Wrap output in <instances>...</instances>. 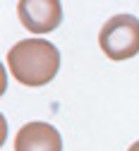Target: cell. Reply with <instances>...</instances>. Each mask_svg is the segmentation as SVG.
I'll list each match as a JSON object with an SVG mask.
<instances>
[{"label":"cell","instance_id":"1","mask_svg":"<svg viewBox=\"0 0 139 151\" xmlns=\"http://www.w3.org/2000/svg\"><path fill=\"white\" fill-rule=\"evenodd\" d=\"M7 65L12 77L24 86H43L53 82L60 70V53L50 41L24 39L7 53Z\"/></svg>","mask_w":139,"mask_h":151},{"label":"cell","instance_id":"2","mask_svg":"<svg viewBox=\"0 0 139 151\" xmlns=\"http://www.w3.org/2000/svg\"><path fill=\"white\" fill-rule=\"evenodd\" d=\"M98 46L110 60H127L139 53V19L134 14H115L103 24Z\"/></svg>","mask_w":139,"mask_h":151},{"label":"cell","instance_id":"3","mask_svg":"<svg viewBox=\"0 0 139 151\" xmlns=\"http://www.w3.org/2000/svg\"><path fill=\"white\" fill-rule=\"evenodd\" d=\"M19 22L31 34H48L60 27L63 5L58 0H22L17 5Z\"/></svg>","mask_w":139,"mask_h":151},{"label":"cell","instance_id":"4","mask_svg":"<svg viewBox=\"0 0 139 151\" xmlns=\"http://www.w3.org/2000/svg\"><path fill=\"white\" fill-rule=\"evenodd\" d=\"M14 151H63L60 132L48 122H27L14 137Z\"/></svg>","mask_w":139,"mask_h":151},{"label":"cell","instance_id":"5","mask_svg":"<svg viewBox=\"0 0 139 151\" xmlns=\"http://www.w3.org/2000/svg\"><path fill=\"white\" fill-rule=\"evenodd\" d=\"M127 151H139V142H134V144H132V146H130Z\"/></svg>","mask_w":139,"mask_h":151}]
</instances>
